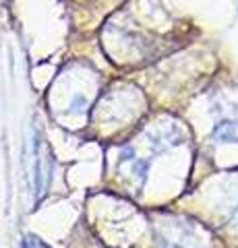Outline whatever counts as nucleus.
<instances>
[{"mask_svg":"<svg viewBox=\"0 0 238 248\" xmlns=\"http://www.w3.org/2000/svg\"><path fill=\"white\" fill-rule=\"evenodd\" d=\"M33 153H35V192H37V197L44 192V174H46V168H44V145L40 139H35V143H33Z\"/></svg>","mask_w":238,"mask_h":248,"instance_id":"1","label":"nucleus"},{"mask_svg":"<svg viewBox=\"0 0 238 248\" xmlns=\"http://www.w3.org/2000/svg\"><path fill=\"white\" fill-rule=\"evenodd\" d=\"M213 139L220 143H232V141H238V122L234 120H224L216 124L213 128Z\"/></svg>","mask_w":238,"mask_h":248,"instance_id":"2","label":"nucleus"},{"mask_svg":"<svg viewBox=\"0 0 238 248\" xmlns=\"http://www.w3.org/2000/svg\"><path fill=\"white\" fill-rule=\"evenodd\" d=\"M21 248H50V246L46 244L44 240L37 238V236L29 234V236H25V238L21 240Z\"/></svg>","mask_w":238,"mask_h":248,"instance_id":"3","label":"nucleus"}]
</instances>
